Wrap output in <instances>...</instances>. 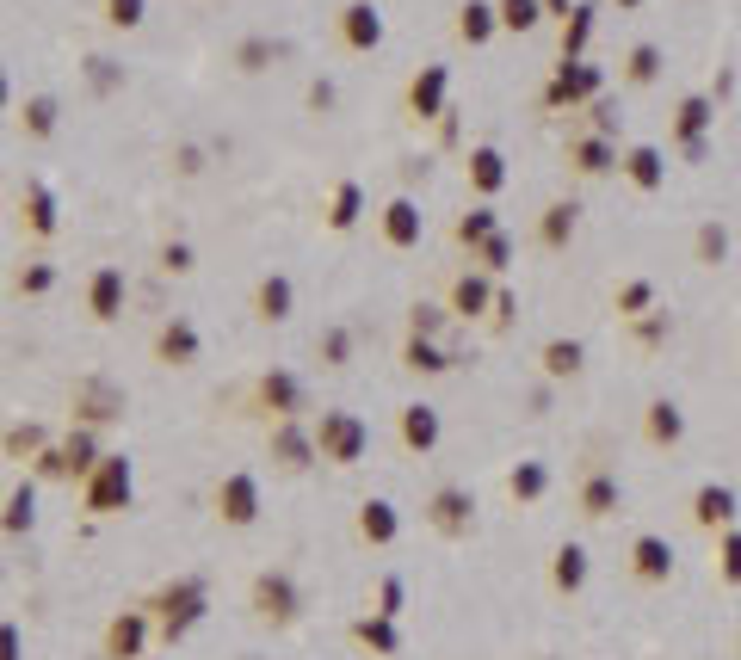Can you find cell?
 Segmentation results:
<instances>
[{"instance_id":"6da1fadb","label":"cell","mask_w":741,"mask_h":660,"mask_svg":"<svg viewBox=\"0 0 741 660\" xmlns=\"http://www.w3.org/2000/svg\"><path fill=\"white\" fill-rule=\"evenodd\" d=\"M315 445H322L334 463H352L365 451V426L352 420V414H322V426H315Z\"/></svg>"},{"instance_id":"7a4b0ae2","label":"cell","mask_w":741,"mask_h":660,"mask_svg":"<svg viewBox=\"0 0 741 660\" xmlns=\"http://www.w3.org/2000/svg\"><path fill=\"white\" fill-rule=\"evenodd\" d=\"M161 611H167V636H186L192 623L204 617V580H180L161 593Z\"/></svg>"},{"instance_id":"3957f363","label":"cell","mask_w":741,"mask_h":660,"mask_svg":"<svg viewBox=\"0 0 741 660\" xmlns=\"http://www.w3.org/2000/svg\"><path fill=\"white\" fill-rule=\"evenodd\" d=\"M124 500H130V463H124V457H105L99 475H93V488H87V506H93V512H112V506H124Z\"/></svg>"},{"instance_id":"277c9868","label":"cell","mask_w":741,"mask_h":660,"mask_svg":"<svg viewBox=\"0 0 741 660\" xmlns=\"http://www.w3.org/2000/svg\"><path fill=\"white\" fill-rule=\"evenodd\" d=\"M217 506H223L229 525H254V519H260V488H254V475H223Z\"/></svg>"},{"instance_id":"5b68a950","label":"cell","mask_w":741,"mask_h":660,"mask_svg":"<svg viewBox=\"0 0 741 660\" xmlns=\"http://www.w3.org/2000/svg\"><path fill=\"white\" fill-rule=\"evenodd\" d=\"M254 605H260V617L291 623V617H297V586H291V574H260V586H254Z\"/></svg>"},{"instance_id":"8992f818","label":"cell","mask_w":741,"mask_h":660,"mask_svg":"<svg viewBox=\"0 0 741 660\" xmlns=\"http://www.w3.org/2000/svg\"><path fill=\"white\" fill-rule=\"evenodd\" d=\"M383 38V13L371 7V0H352V7H346V44L352 50H371Z\"/></svg>"},{"instance_id":"52a82bcc","label":"cell","mask_w":741,"mask_h":660,"mask_svg":"<svg viewBox=\"0 0 741 660\" xmlns=\"http://www.w3.org/2000/svg\"><path fill=\"white\" fill-rule=\"evenodd\" d=\"M118 309H124V272H118V266H105V272L93 278V315H99V321H112Z\"/></svg>"},{"instance_id":"ba28073f","label":"cell","mask_w":741,"mask_h":660,"mask_svg":"<svg viewBox=\"0 0 741 660\" xmlns=\"http://www.w3.org/2000/svg\"><path fill=\"white\" fill-rule=\"evenodd\" d=\"M143 636H149V623L136 617V611H124V617L112 623V654H118V660H136V654H143Z\"/></svg>"},{"instance_id":"9c48e42d","label":"cell","mask_w":741,"mask_h":660,"mask_svg":"<svg viewBox=\"0 0 741 660\" xmlns=\"http://www.w3.org/2000/svg\"><path fill=\"white\" fill-rule=\"evenodd\" d=\"M81 408H87L93 420H112V414H124V395H118L112 383L93 377V383H81Z\"/></svg>"},{"instance_id":"30bf717a","label":"cell","mask_w":741,"mask_h":660,"mask_svg":"<svg viewBox=\"0 0 741 660\" xmlns=\"http://www.w3.org/2000/svg\"><path fill=\"white\" fill-rule=\"evenodd\" d=\"M161 358H173V364H192V358H198V334H192V321L161 327Z\"/></svg>"},{"instance_id":"8fae6325","label":"cell","mask_w":741,"mask_h":660,"mask_svg":"<svg viewBox=\"0 0 741 660\" xmlns=\"http://www.w3.org/2000/svg\"><path fill=\"white\" fill-rule=\"evenodd\" d=\"M31 519H38V488L19 482L13 500H7V531H31Z\"/></svg>"},{"instance_id":"7c38bea8","label":"cell","mask_w":741,"mask_h":660,"mask_svg":"<svg viewBox=\"0 0 741 660\" xmlns=\"http://www.w3.org/2000/svg\"><path fill=\"white\" fill-rule=\"evenodd\" d=\"M260 315L266 321H285L291 315V278H266L260 284Z\"/></svg>"},{"instance_id":"4fadbf2b","label":"cell","mask_w":741,"mask_h":660,"mask_svg":"<svg viewBox=\"0 0 741 660\" xmlns=\"http://www.w3.org/2000/svg\"><path fill=\"white\" fill-rule=\"evenodd\" d=\"M359 525H365V537H371V543H390V537H396V506H390V500H371Z\"/></svg>"},{"instance_id":"5bb4252c","label":"cell","mask_w":741,"mask_h":660,"mask_svg":"<svg viewBox=\"0 0 741 660\" xmlns=\"http://www.w3.org/2000/svg\"><path fill=\"white\" fill-rule=\"evenodd\" d=\"M272 445H278V457H285L291 469H303V463H309V438H303L297 426H278V438H272Z\"/></svg>"},{"instance_id":"9a60e30c","label":"cell","mask_w":741,"mask_h":660,"mask_svg":"<svg viewBox=\"0 0 741 660\" xmlns=\"http://www.w3.org/2000/svg\"><path fill=\"white\" fill-rule=\"evenodd\" d=\"M266 401H272V408H278V414H291V408H297V377H285V371H272V377H266Z\"/></svg>"},{"instance_id":"2e32d148","label":"cell","mask_w":741,"mask_h":660,"mask_svg":"<svg viewBox=\"0 0 741 660\" xmlns=\"http://www.w3.org/2000/svg\"><path fill=\"white\" fill-rule=\"evenodd\" d=\"M414 235H420V216H414V204H408V198H402V204H390V241H402V247H408Z\"/></svg>"},{"instance_id":"e0dca14e","label":"cell","mask_w":741,"mask_h":660,"mask_svg":"<svg viewBox=\"0 0 741 660\" xmlns=\"http://www.w3.org/2000/svg\"><path fill=\"white\" fill-rule=\"evenodd\" d=\"M408 445H433V438H439V420H433V408H408Z\"/></svg>"},{"instance_id":"ac0fdd59","label":"cell","mask_w":741,"mask_h":660,"mask_svg":"<svg viewBox=\"0 0 741 660\" xmlns=\"http://www.w3.org/2000/svg\"><path fill=\"white\" fill-rule=\"evenodd\" d=\"M25 130H31V136H50V130H56V99H31V105H25Z\"/></svg>"},{"instance_id":"d6986e66","label":"cell","mask_w":741,"mask_h":660,"mask_svg":"<svg viewBox=\"0 0 741 660\" xmlns=\"http://www.w3.org/2000/svg\"><path fill=\"white\" fill-rule=\"evenodd\" d=\"M439 93H445V68H427V75H420V87H414V105H420V112H433Z\"/></svg>"},{"instance_id":"ffe728a7","label":"cell","mask_w":741,"mask_h":660,"mask_svg":"<svg viewBox=\"0 0 741 660\" xmlns=\"http://www.w3.org/2000/svg\"><path fill=\"white\" fill-rule=\"evenodd\" d=\"M334 229H352L359 223V186H340V198H334V216H328Z\"/></svg>"},{"instance_id":"44dd1931","label":"cell","mask_w":741,"mask_h":660,"mask_svg":"<svg viewBox=\"0 0 741 660\" xmlns=\"http://www.w3.org/2000/svg\"><path fill=\"white\" fill-rule=\"evenodd\" d=\"M31 229H56V204L44 186H31Z\"/></svg>"},{"instance_id":"7402d4cb","label":"cell","mask_w":741,"mask_h":660,"mask_svg":"<svg viewBox=\"0 0 741 660\" xmlns=\"http://www.w3.org/2000/svg\"><path fill=\"white\" fill-rule=\"evenodd\" d=\"M359 636L371 648H396V630H390V617H377V623H359Z\"/></svg>"},{"instance_id":"603a6c76","label":"cell","mask_w":741,"mask_h":660,"mask_svg":"<svg viewBox=\"0 0 741 660\" xmlns=\"http://www.w3.org/2000/svg\"><path fill=\"white\" fill-rule=\"evenodd\" d=\"M112 25H143V0H112Z\"/></svg>"},{"instance_id":"cb8c5ba5","label":"cell","mask_w":741,"mask_h":660,"mask_svg":"<svg viewBox=\"0 0 741 660\" xmlns=\"http://www.w3.org/2000/svg\"><path fill=\"white\" fill-rule=\"evenodd\" d=\"M476 179H482V186H501V161H494L488 149L476 155Z\"/></svg>"},{"instance_id":"d4e9b609","label":"cell","mask_w":741,"mask_h":660,"mask_svg":"<svg viewBox=\"0 0 741 660\" xmlns=\"http://www.w3.org/2000/svg\"><path fill=\"white\" fill-rule=\"evenodd\" d=\"M19 284H25V290H50V284H56V266H31Z\"/></svg>"},{"instance_id":"484cf974","label":"cell","mask_w":741,"mask_h":660,"mask_svg":"<svg viewBox=\"0 0 741 660\" xmlns=\"http://www.w3.org/2000/svg\"><path fill=\"white\" fill-rule=\"evenodd\" d=\"M556 574H562V586H575L581 580V549H562V568Z\"/></svg>"},{"instance_id":"4316f807","label":"cell","mask_w":741,"mask_h":660,"mask_svg":"<svg viewBox=\"0 0 741 660\" xmlns=\"http://www.w3.org/2000/svg\"><path fill=\"white\" fill-rule=\"evenodd\" d=\"M0 660H19V623H0Z\"/></svg>"},{"instance_id":"83f0119b","label":"cell","mask_w":741,"mask_h":660,"mask_svg":"<svg viewBox=\"0 0 741 660\" xmlns=\"http://www.w3.org/2000/svg\"><path fill=\"white\" fill-rule=\"evenodd\" d=\"M464 31L470 38H488V7H464Z\"/></svg>"},{"instance_id":"f1b7e54d","label":"cell","mask_w":741,"mask_h":660,"mask_svg":"<svg viewBox=\"0 0 741 660\" xmlns=\"http://www.w3.org/2000/svg\"><path fill=\"white\" fill-rule=\"evenodd\" d=\"M439 519H445V525L464 519V494H439Z\"/></svg>"},{"instance_id":"f546056e","label":"cell","mask_w":741,"mask_h":660,"mask_svg":"<svg viewBox=\"0 0 741 660\" xmlns=\"http://www.w3.org/2000/svg\"><path fill=\"white\" fill-rule=\"evenodd\" d=\"M532 13H538L532 0H507V25H532Z\"/></svg>"},{"instance_id":"4dcf8cb0","label":"cell","mask_w":741,"mask_h":660,"mask_svg":"<svg viewBox=\"0 0 741 660\" xmlns=\"http://www.w3.org/2000/svg\"><path fill=\"white\" fill-rule=\"evenodd\" d=\"M7 445H13V451H31V445H44V432H38V426H25V432L7 438Z\"/></svg>"},{"instance_id":"1f68e13d","label":"cell","mask_w":741,"mask_h":660,"mask_svg":"<svg viewBox=\"0 0 741 660\" xmlns=\"http://www.w3.org/2000/svg\"><path fill=\"white\" fill-rule=\"evenodd\" d=\"M167 272H192V247H167Z\"/></svg>"},{"instance_id":"d6a6232c","label":"cell","mask_w":741,"mask_h":660,"mask_svg":"<svg viewBox=\"0 0 741 660\" xmlns=\"http://www.w3.org/2000/svg\"><path fill=\"white\" fill-rule=\"evenodd\" d=\"M550 371H575V346H550Z\"/></svg>"},{"instance_id":"836d02e7","label":"cell","mask_w":741,"mask_h":660,"mask_svg":"<svg viewBox=\"0 0 741 660\" xmlns=\"http://www.w3.org/2000/svg\"><path fill=\"white\" fill-rule=\"evenodd\" d=\"M266 56H278V44H247V50H241V62H247V68L266 62Z\"/></svg>"},{"instance_id":"e575fe53","label":"cell","mask_w":741,"mask_h":660,"mask_svg":"<svg viewBox=\"0 0 741 660\" xmlns=\"http://www.w3.org/2000/svg\"><path fill=\"white\" fill-rule=\"evenodd\" d=\"M0 105H7V75H0Z\"/></svg>"}]
</instances>
